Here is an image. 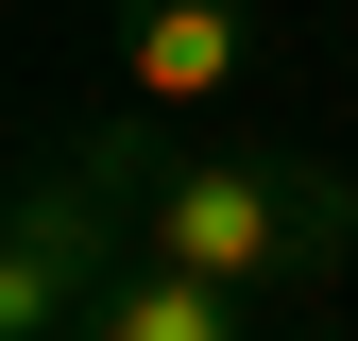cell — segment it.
Returning <instances> with one entry per match:
<instances>
[{
	"mask_svg": "<svg viewBox=\"0 0 358 341\" xmlns=\"http://www.w3.org/2000/svg\"><path fill=\"white\" fill-rule=\"evenodd\" d=\"M137 256H171V273H205V290H324L341 256H358V188L324 154H188L171 137L154 170H137Z\"/></svg>",
	"mask_w": 358,
	"mask_h": 341,
	"instance_id": "6da1fadb",
	"label": "cell"
},
{
	"mask_svg": "<svg viewBox=\"0 0 358 341\" xmlns=\"http://www.w3.org/2000/svg\"><path fill=\"white\" fill-rule=\"evenodd\" d=\"M171 154V119H85L17 170V222H0V341H85L120 273H137V170Z\"/></svg>",
	"mask_w": 358,
	"mask_h": 341,
	"instance_id": "7a4b0ae2",
	"label": "cell"
},
{
	"mask_svg": "<svg viewBox=\"0 0 358 341\" xmlns=\"http://www.w3.org/2000/svg\"><path fill=\"white\" fill-rule=\"evenodd\" d=\"M103 68H120L137 119H205V103H239V68H256V0H120Z\"/></svg>",
	"mask_w": 358,
	"mask_h": 341,
	"instance_id": "3957f363",
	"label": "cell"
},
{
	"mask_svg": "<svg viewBox=\"0 0 358 341\" xmlns=\"http://www.w3.org/2000/svg\"><path fill=\"white\" fill-rule=\"evenodd\" d=\"M85 341H256V324H239V290H205V273H171V256H137V273L85 307Z\"/></svg>",
	"mask_w": 358,
	"mask_h": 341,
	"instance_id": "277c9868",
	"label": "cell"
}]
</instances>
